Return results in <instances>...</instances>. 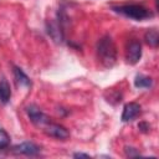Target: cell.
<instances>
[{"label": "cell", "mask_w": 159, "mask_h": 159, "mask_svg": "<svg viewBox=\"0 0 159 159\" xmlns=\"http://www.w3.org/2000/svg\"><path fill=\"white\" fill-rule=\"evenodd\" d=\"M97 56L104 67H112L117 60V48L111 36H103L97 42Z\"/></svg>", "instance_id": "6da1fadb"}, {"label": "cell", "mask_w": 159, "mask_h": 159, "mask_svg": "<svg viewBox=\"0 0 159 159\" xmlns=\"http://www.w3.org/2000/svg\"><path fill=\"white\" fill-rule=\"evenodd\" d=\"M113 10L125 17L140 21L148 17H152L153 14L149 9L142 6V5H137V4H128V5H120V6H113Z\"/></svg>", "instance_id": "7a4b0ae2"}, {"label": "cell", "mask_w": 159, "mask_h": 159, "mask_svg": "<svg viewBox=\"0 0 159 159\" xmlns=\"http://www.w3.org/2000/svg\"><path fill=\"white\" fill-rule=\"evenodd\" d=\"M43 132L45 134H47L48 137H52V138H56V139H60V140H65L70 137V132L61 124H57V123H46L43 127Z\"/></svg>", "instance_id": "3957f363"}, {"label": "cell", "mask_w": 159, "mask_h": 159, "mask_svg": "<svg viewBox=\"0 0 159 159\" xmlns=\"http://www.w3.org/2000/svg\"><path fill=\"white\" fill-rule=\"evenodd\" d=\"M26 113H27L30 120H31L35 125H37V127H41V128H42L46 123L50 122L48 117H47L39 107H36V106H34V104L26 107Z\"/></svg>", "instance_id": "277c9868"}, {"label": "cell", "mask_w": 159, "mask_h": 159, "mask_svg": "<svg viewBox=\"0 0 159 159\" xmlns=\"http://www.w3.org/2000/svg\"><path fill=\"white\" fill-rule=\"evenodd\" d=\"M142 57V45L133 40L128 43L127 46V62L130 65H135L137 62H139Z\"/></svg>", "instance_id": "5b68a950"}, {"label": "cell", "mask_w": 159, "mask_h": 159, "mask_svg": "<svg viewBox=\"0 0 159 159\" xmlns=\"http://www.w3.org/2000/svg\"><path fill=\"white\" fill-rule=\"evenodd\" d=\"M12 153L24 154V155H37L40 153V148L32 142H24L12 148Z\"/></svg>", "instance_id": "8992f818"}, {"label": "cell", "mask_w": 159, "mask_h": 159, "mask_svg": "<svg viewBox=\"0 0 159 159\" xmlns=\"http://www.w3.org/2000/svg\"><path fill=\"white\" fill-rule=\"evenodd\" d=\"M140 113V106L135 102H129L124 106L123 113H122V120L123 122H130L134 118H137Z\"/></svg>", "instance_id": "52a82bcc"}, {"label": "cell", "mask_w": 159, "mask_h": 159, "mask_svg": "<svg viewBox=\"0 0 159 159\" xmlns=\"http://www.w3.org/2000/svg\"><path fill=\"white\" fill-rule=\"evenodd\" d=\"M11 97V88L6 78L0 80V102L6 104Z\"/></svg>", "instance_id": "ba28073f"}, {"label": "cell", "mask_w": 159, "mask_h": 159, "mask_svg": "<svg viewBox=\"0 0 159 159\" xmlns=\"http://www.w3.org/2000/svg\"><path fill=\"white\" fill-rule=\"evenodd\" d=\"M14 76H15V80L16 82L20 84V86H25V87H29L31 84V81L29 78V76L20 68V67H14Z\"/></svg>", "instance_id": "9c48e42d"}, {"label": "cell", "mask_w": 159, "mask_h": 159, "mask_svg": "<svg viewBox=\"0 0 159 159\" xmlns=\"http://www.w3.org/2000/svg\"><path fill=\"white\" fill-rule=\"evenodd\" d=\"M134 84L138 88H150L153 84V80L144 75H137L134 80Z\"/></svg>", "instance_id": "30bf717a"}, {"label": "cell", "mask_w": 159, "mask_h": 159, "mask_svg": "<svg viewBox=\"0 0 159 159\" xmlns=\"http://www.w3.org/2000/svg\"><path fill=\"white\" fill-rule=\"evenodd\" d=\"M144 39H145V42L152 46V47H157L158 46V42H159V35H158V31L155 29H152V30H148L144 35Z\"/></svg>", "instance_id": "8fae6325"}, {"label": "cell", "mask_w": 159, "mask_h": 159, "mask_svg": "<svg viewBox=\"0 0 159 159\" xmlns=\"http://www.w3.org/2000/svg\"><path fill=\"white\" fill-rule=\"evenodd\" d=\"M48 34L51 35V37L55 41H57V42L58 41H62V32H61L60 26L57 24H55V22L50 24V26H48Z\"/></svg>", "instance_id": "7c38bea8"}, {"label": "cell", "mask_w": 159, "mask_h": 159, "mask_svg": "<svg viewBox=\"0 0 159 159\" xmlns=\"http://www.w3.org/2000/svg\"><path fill=\"white\" fill-rule=\"evenodd\" d=\"M9 143H10V137H9V134H7L2 128H0V147H1V148H6V147L9 145Z\"/></svg>", "instance_id": "4fadbf2b"}, {"label": "cell", "mask_w": 159, "mask_h": 159, "mask_svg": "<svg viewBox=\"0 0 159 159\" xmlns=\"http://www.w3.org/2000/svg\"><path fill=\"white\" fill-rule=\"evenodd\" d=\"M138 127H139V129H140L142 132H148V129H149V125H148L147 123H140Z\"/></svg>", "instance_id": "5bb4252c"}, {"label": "cell", "mask_w": 159, "mask_h": 159, "mask_svg": "<svg viewBox=\"0 0 159 159\" xmlns=\"http://www.w3.org/2000/svg\"><path fill=\"white\" fill-rule=\"evenodd\" d=\"M73 157H75V158H89L88 154H83V153H75Z\"/></svg>", "instance_id": "9a60e30c"}, {"label": "cell", "mask_w": 159, "mask_h": 159, "mask_svg": "<svg viewBox=\"0 0 159 159\" xmlns=\"http://www.w3.org/2000/svg\"><path fill=\"white\" fill-rule=\"evenodd\" d=\"M4 155H5V148L0 147V157H4Z\"/></svg>", "instance_id": "2e32d148"}]
</instances>
